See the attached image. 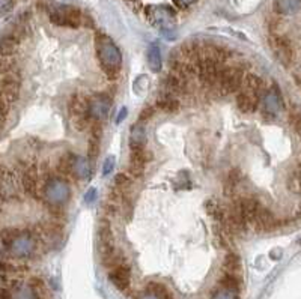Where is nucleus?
<instances>
[{
  "label": "nucleus",
  "mask_w": 301,
  "mask_h": 299,
  "mask_svg": "<svg viewBox=\"0 0 301 299\" xmlns=\"http://www.w3.org/2000/svg\"><path fill=\"white\" fill-rule=\"evenodd\" d=\"M0 244L5 254L15 260H29L39 250L38 236L28 230H5L0 235Z\"/></svg>",
  "instance_id": "f257e3e1"
},
{
  "label": "nucleus",
  "mask_w": 301,
  "mask_h": 299,
  "mask_svg": "<svg viewBox=\"0 0 301 299\" xmlns=\"http://www.w3.org/2000/svg\"><path fill=\"white\" fill-rule=\"evenodd\" d=\"M95 50L101 71L109 80H118L122 69V53L114 41L106 33L95 35Z\"/></svg>",
  "instance_id": "f03ea898"
},
{
  "label": "nucleus",
  "mask_w": 301,
  "mask_h": 299,
  "mask_svg": "<svg viewBox=\"0 0 301 299\" xmlns=\"http://www.w3.org/2000/svg\"><path fill=\"white\" fill-rule=\"evenodd\" d=\"M41 198L50 209H62L71 198V187L63 176H49L41 187Z\"/></svg>",
  "instance_id": "7ed1b4c3"
},
{
  "label": "nucleus",
  "mask_w": 301,
  "mask_h": 299,
  "mask_svg": "<svg viewBox=\"0 0 301 299\" xmlns=\"http://www.w3.org/2000/svg\"><path fill=\"white\" fill-rule=\"evenodd\" d=\"M246 74L247 68H244L243 63H237L232 66H221L219 80L216 84L220 96H229L232 93L240 92L246 79Z\"/></svg>",
  "instance_id": "20e7f679"
},
{
  "label": "nucleus",
  "mask_w": 301,
  "mask_h": 299,
  "mask_svg": "<svg viewBox=\"0 0 301 299\" xmlns=\"http://www.w3.org/2000/svg\"><path fill=\"white\" fill-rule=\"evenodd\" d=\"M89 96L83 95V93H73L70 101H68V113H70V117L73 120V125L77 131H86L90 123H92V119L89 116V101H87Z\"/></svg>",
  "instance_id": "39448f33"
},
{
  "label": "nucleus",
  "mask_w": 301,
  "mask_h": 299,
  "mask_svg": "<svg viewBox=\"0 0 301 299\" xmlns=\"http://www.w3.org/2000/svg\"><path fill=\"white\" fill-rule=\"evenodd\" d=\"M50 21L60 28H79L83 23V14L80 9L70 5H55L50 8Z\"/></svg>",
  "instance_id": "423d86ee"
},
{
  "label": "nucleus",
  "mask_w": 301,
  "mask_h": 299,
  "mask_svg": "<svg viewBox=\"0 0 301 299\" xmlns=\"http://www.w3.org/2000/svg\"><path fill=\"white\" fill-rule=\"evenodd\" d=\"M151 21L161 29L163 35L169 39H175L176 33H175V12L169 8V6H149L146 9Z\"/></svg>",
  "instance_id": "0eeeda50"
},
{
  "label": "nucleus",
  "mask_w": 301,
  "mask_h": 299,
  "mask_svg": "<svg viewBox=\"0 0 301 299\" xmlns=\"http://www.w3.org/2000/svg\"><path fill=\"white\" fill-rule=\"evenodd\" d=\"M8 299H42V284L35 278L15 281L8 287Z\"/></svg>",
  "instance_id": "6e6552de"
},
{
  "label": "nucleus",
  "mask_w": 301,
  "mask_h": 299,
  "mask_svg": "<svg viewBox=\"0 0 301 299\" xmlns=\"http://www.w3.org/2000/svg\"><path fill=\"white\" fill-rule=\"evenodd\" d=\"M87 101H89V106H87L89 116L92 120L103 122L104 119H107L110 109H111V103H113V98L109 92H97L94 95H89Z\"/></svg>",
  "instance_id": "1a4fd4ad"
},
{
  "label": "nucleus",
  "mask_w": 301,
  "mask_h": 299,
  "mask_svg": "<svg viewBox=\"0 0 301 299\" xmlns=\"http://www.w3.org/2000/svg\"><path fill=\"white\" fill-rule=\"evenodd\" d=\"M110 283L121 292H125L130 289L131 284V269L130 265L119 256L116 262L109 268Z\"/></svg>",
  "instance_id": "9d476101"
},
{
  "label": "nucleus",
  "mask_w": 301,
  "mask_h": 299,
  "mask_svg": "<svg viewBox=\"0 0 301 299\" xmlns=\"http://www.w3.org/2000/svg\"><path fill=\"white\" fill-rule=\"evenodd\" d=\"M20 187V179H17V176L12 171L0 167V200L11 202L18 198Z\"/></svg>",
  "instance_id": "9b49d317"
},
{
  "label": "nucleus",
  "mask_w": 301,
  "mask_h": 299,
  "mask_svg": "<svg viewBox=\"0 0 301 299\" xmlns=\"http://www.w3.org/2000/svg\"><path fill=\"white\" fill-rule=\"evenodd\" d=\"M270 47L273 50V53L277 57V60L283 65V66H289L294 60V48L291 41L283 36V35H273L270 36Z\"/></svg>",
  "instance_id": "f8f14e48"
},
{
  "label": "nucleus",
  "mask_w": 301,
  "mask_h": 299,
  "mask_svg": "<svg viewBox=\"0 0 301 299\" xmlns=\"http://www.w3.org/2000/svg\"><path fill=\"white\" fill-rule=\"evenodd\" d=\"M262 113L265 117H271L274 119L275 116H279V113L283 110V99H282V93L277 87V84L274 83L270 89L265 90L264 96H262Z\"/></svg>",
  "instance_id": "ddd939ff"
},
{
  "label": "nucleus",
  "mask_w": 301,
  "mask_h": 299,
  "mask_svg": "<svg viewBox=\"0 0 301 299\" xmlns=\"http://www.w3.org/2000/svg\"><path fill=\"white\" fill-rule=\"evenodd\" d=\"M25 26L17 24L12 30H5L0 32V57H9L15 53L20 39L23 36Z\"/></svg>",
  "instance_id": "4468645a"
},
{
  "label": "nucleus",
  "mask_w": 301,
  "mask_h": 299,
  "mask_svg": "<svg viewBox=\"0 0 301 299\" xmlns=\"http://www.w3.org/2000/svg\"><path fill=\"white\" fill-rule=\"evenodd\" d=\"M282 222H283V221H280V219L275 217L273 212H271L268 208H265V206H262V208L253 215V218L250 219V224H251L258 232H273L275 229H279L280 226H283Z\"/></svg>",
  "instance_id": "2eb2a0df"
},
{
  "label": "nucleus",
  "mask_w": 301,
  "mask_h": 299,
  "mask_svg": "<svg viewBox=\"0 0 301 299\" xmlns=\"http://www.w3.org/2000/svg\"><path fill=\"white\" fill-rule=\"evenodd\" d=\"M261 101H262L261 96H258L251 92H247L244 89H241L237 93V107L244 114L256 113V110L259 109V106H261Z\"/></svg>",
  "instance_id": "dca6fc26"
},
{
  "label": "nucleus",
  "mask_w": 301,
  "mask_h": 299,
  "mask_svg": "<svg viewBox=\"0 0 301 299\" xmlns=\"http://www.w3.org/2000/svg\"><path fill=\"white\" fill-rule=\"evenodd\" d=\"M92 175V165L87 158L82 155H74L71 158V176L76 179H87Z\"/></svg>",
  "instance_id": "f3484780"
},
{
  "label": "nucleus",
  "mask_w": 301,
  "mask_h": 299,
  "mask_svg": "<svg viewBox=\"0 0 301 299\" xmlns=\"http://www.w3.org/2000/svg\"><path fill=\"white\" fill-rule=\"evenodd\" d=\"M137 299H173L170 292L167 290L165 284L161 283H149L145 290H142Z\"/></svg>",
  "instance_id": "a211bd4d"
},
{
  "label": "nucleus",
  "mask_w": 301,
  "mask_h": 299,
  "mask_svg": "<svg viewBox=\"0 0 301 299\" xmlns=\"http://www.w3.org/2000/svg\"><path fill=\"white\" fill-rule=\"evenodd\" d=\"M241 89H244L247 92H251V93H254V95H258L261 98L264 96V93L267 90L265 89V80L261 76L254 74V72H247Z\"/></svg>",
  "instance_id": "6ab92c4d"
},
{
  "label": "nucleus",
  "mask_w": 301,
  "mask_h": 299,
  "mask_svg": "<svg viewBox=\"0 0 301 299\" xmlns=\"http://www.w3.org/2000/svg\"><path fill=\"white\" fill-rule=\"evenodd\" d=\"M205 208L210 214V217L216 219L219 224H223L226 221V215H227V206H224L220 200L217 198H210L205 203Z\"/></svg>",
  "instance_id": "aec40b11"
},
{
  "label": "nucleus",
  "mask_w": 301,
  "mask_h": 299,
  "mask_svg": "<svg viewBox=\"0 0 301 299\" xmlns=\"http://www.w3.org/2000/svg\"><path fill=\"white\" fill-rule=\"evenodd\" d=\"M274 11L280 15H294L301 11V0H274Z\"/></svg>",
  "instance_id": "412c9836"
},
{
  "label": "nucleus",
  "mask_w": 301,
  "mask_h": 299,
  "mask_svg": "<svg viewBox=\"0 0 301 299\" xmlns=\"http://www.w3.org/2000/svg\"><path fill=\"white\" fill-rule=\"evenodd\" d=\"M146 59H148V65L151 68L152 72H160L161 66H163V60H161V50L158 47L157 42H152L148 48L146 53Z\"/></svg>",
  "instance_id": "4be33fe9"
},
{
  "label": "nucleus",
  "mask_w": 301,
  "mask_h": 299,
  "mask_svg": "<svg viewBox=\"0 0 301 299\" xmlns=\"http://www.w3.org/2000/svg\"><path fill=\"white\" fill-rule=\"evenodd\" d=\"M146 146V131L142 122H137L131 127L130 133V149H137Z\"/></svg>",
  "instance_id": "5701e85b"
},
{
  "label": "nucleus",
  "mask_w": 301,
  "mask_h": 299,
  "mask_svg": "<svg viewBox=\"0 0 301 299\" xmlns=\"http://www.w3.org/2000/svg\"><path fill=\"white\" fill-rule=\"evenodd\" d=\"M181 107L178 96L169 95V93H161V96L157 99V109H160L165 113H176Z\"/></svg>",
  "instance_id": "b1692460"
},
{
  "label": "nucleus",
  "mask_w": 301,
  "mask_h": 299,
  "mask_svg": "<svg viewBox=\"0 0 301 299\" xmlns=\"http://www.w3.org/2000/svg\"><path fill=\"white\" fill-rule=\"evenodd\" d=\"M223 272L227 273H237L240 275L241 272V260L235 253H227L224 260H223Z\"/></svg>",
  "instance_id": "393cba45"
},
{
  "label": "nucleus",
  "mask_w": 301,
  "mask_h": 299,
  "mask_svg": "<svg viewBox=\"0 0 301 299\" xmlns=\"http://www.w3.org/2000/svg\"><path fill=\"white\" fill-rule=\"evenodd\" d=\"M145 167L146 163L130 157V163H128V173L133 179H142V176L145 175Z\"/></svg>",
  "instance_id": "a878e982"
},
{
  "label": "nucleus",
  "mask_w": 301,
  "mask_h": 299,
  "mask_svg": "<svg viewBox=\"0 0 301 299\" xmlns=\"http://www.w3.org/2000/svg\"><path fill=\"white\" fill-rule=\"evenodd\" d=\"M133 181H131V176L125 175V173H118L113 179V187L119 188L122 191H128V188L131 187Z\"/></svg>",
  "instance_id": "bb28decb"
},
{
  "label": "nucleus",
  "mask_w": 301,
  "mask_h": 299,
  "mask_svg": "<svg viewBox=\"0 0 301 299\" xmlns=\"http://www.w3.org/2000/svg\"><path fill=\"white\" fill-rule=\"evenodd\" d=\"M211 299H238V290L219 286V289L213 293Z\"/></svg>",
  "instance_id": "cd10ccee"
},
{
  "label": "nucleus",
  "mask_w": 301,
  "mask_h": 299,
  "mask_svg": "<svg viewBox=\"0 0 301 299\" xmlns=\"http://www.w3.org/2000/svg\"><path fill=\"white\" fill-rule=\"evenodd\" d=\"M289 125L294 128V131L301 134V113L298 110H291L289 113Z\"/></svg>",
  "instance_id": "c85d7f7f"
},
{
  "label": "nucleus",
  "mask_w": 301,
  "mask_h": 299,
  "mask_svg": "<svg viewBox=\"0 0 301 299\" xmlns=\"http://www.w3.org/2000/svg\"><path fill=\"white\" fill-rule=\"evenodd\" d=\"M155 114V107H152V106H146L145 109L140 111V114H138V120L137 122H142V123H145V122H148L149 119H152V116Z\"/></svg>",
  "instance_id": "c756f323"
},
{
  "label": "nucleus",
  "mask_w": 301,
  "mask_h": 299,
  "mask_svg": "<svg viewBox=\"0 0 301 299\" xmlns=\"http://www.w3.org/2000/svg\"><path fill=\"white\" fill-rule=\"evenodd\" d=\"M113 168H114V157H107L104 164H103V175L107 176L113 171Z\"/></svg>",
  "instance_id": "7c9ffc66"
},
{
  "label": "nucleus",
  "mask_w": 301,
  "mask_h": 299,
  "mask_svg": "<svg viewBox=\"0 0 301 299\" xmlns=\"http://www.w3.org/2000/svg\"><path fill=\"white\" fill-rule=\"evenodd\" d=\"M12 9V0H0V15L8 14Z\"/></svg>",
  "instance_id": "2f4dec72"
},
{
  "label": "nucleus",
  "mask_w": 301,
  "mask_h": 299,
  "mask_svg": "<svg viewBox=\"0 0 301 299\" xmlns=\"http://www.w3.org/2000/svg\"><path fill=\"white\" fill-rule=\"evenodd\" d=\"M94 200H97V190L95 188H90V190H87V192L84 194V202L86 203H92Z\"/></svg>",
  "instance_id": "473e14b6"
},
{
  "label": "nucleus",
  "mask_w": 301,
  "mask_h": 299,
  "mask_svg": "<svg viewBox=\"0 0 301 299\" xmlns=\"http://www.w3.org/2000/svg\"><path fill=\"white\" fill-rule=\"evenodd\" d=\"M127 113H128V110L125 109V107L121 110V111H119V116H118V119H116V123H121V122H122V119H125V117H127Z\"/></svg>",
  "instance_id": "72a5a7b5"
},
{
  "label": "nucleus",
  "mask_w": 301,
  "mask_h": 299,
  "mask_svg": "<svg viewBox=\"0 0 301 299\" xmlns=\"http://www.w3.org/2000/svg\"><path fill=\"white\" fill-rule=\"evenodd\" d=\"M181 8H187V6H190V5H193L196 0H175Z\"/></svg>",
  "instance_id": "f704fd0d"
},
{
  "label": "nucleus",
  "mask_w": 301,
  "mask_h": 299,
  "mask_svg": "<svg viewBox=\"0 0 301 299\" xmlns=\"http://www.w3.org/2000/svg\"><path fill=\"white\" fill-rule=\"evenodd\" d=\"M295 175H297V179H298V184H300V192H301V163L298 164L297 170H295Z\"/></svg>",
  "instance_id": "c9c22d12"
},
{
  "label": "nucleus",
  "mask_w": 301,
  "mask_h": 299,
  "mask_svg": "<svg viewBox=\"0 0 301 299\" xmlns=\"http://www.w3.org/2000/svg\"><path fill=\"white\" fill-rule=\"evenodd\" d=\"M3 122H5V111H3V107L0 106V128L3 127Z\"/></svg>",
  "instance_id": "e433bc0d"
},
{
  "label": "nucleus",
  "mask_w": 301,
  "mask_h": 299,
  "mask_svg": "<svg viewBox=\"0 0 301 299\" xmlns=\"http://www.w3.org/2000/svg\"><path fill=\"white\" fill-rule=\"evenodd\" d=\"M295 215H297V218H300L301 219V206H300V209L297 211V214H295Z\"/></svg>",
  "instance_id": "4c0bfd02"
}]
</instances>
